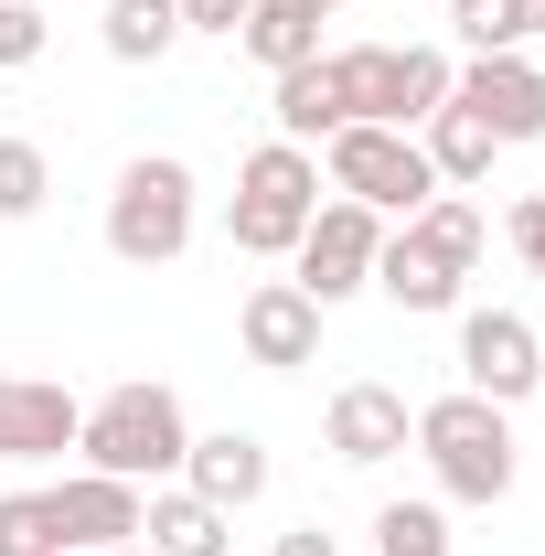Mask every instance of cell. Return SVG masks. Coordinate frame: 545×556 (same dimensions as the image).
<instances>
[{
    "mask_svg": "<svg viewBox=\"0 0 545 556\" xmlns=\"http://www.w3.org/2000/svg\"><path fill=\"white\" fill-rule=\"evenodd\" d=\"M481 204H460V193H428V204L375 247V289L396 300V311H449L460 300V278H471V257H481Z\"/></svg>",
    "mask_w": 545,
    "mask_h": 556,
    "instance_id": "cell-1",
    "label": "cell"
},
{
    "mask_svg": "<svg viewBox=\"0 0 545 556\" xmlns=\"http://www.w3.org/2000/svg\"><path fill=\"white\" fill-rule=\"evenodd\" d=\"M75 450H86V471H107V482H172L182 471V450H193V417L172 386H107L86 428H75Z\"/></svg>",
    "mask_w": 545,
    "mask_h": 556,
    "instance_id": "cell-2",
    "label": "cell"
},
{
    "mask_svg": "<svg viewBox=\"0 0 545 556\" xmlns=\"http://www.w3.org/2000/svg\"><path fill=\"white\" fill-rule=\"evenodd\" d=\"M417 450H428V471L449 503H503L514 492V428L492 396H439V407H417Z\"/></svg>",
    "mask_w": 545,
    "mask_h": 556,
    "instance_id": "cell-3",
    "label": "cell"
},
{
    "mask_svg": "<svg viewBox=\"0 0 545 556\" xmlns=\"http://www.w3.org/2000/svg\"><path fill=\"white\" fill-rule=\"evenodd\" d=\"M342 75V118H364V129H417L428 108H449V54L439 43H353L332 54Z\"/></svg>",
    "mask_w": 545,
    "mask_h": 556,
    "instance_id": "cell-4",
    "label": "cell"
},
{
    "mask_svg": "<svg viewBox=\"0 0 545 556\" xmlns=\"http://www.w3.org/2000/svg\"><path fill=\"white\" fill-rule=\"evenodd\" d=\"M182 247H193V172L172 150H139L129 172H118V193H107V257L172 268Z\"/></svg>",
    "mask_w": 545,
    "mask_h": 556,
    "instance_id": "cell-5",
    "label": "cell"
},
{
    "mask_svg": "<svg viewBox=\"0 0 545 556\" xmlns=\"http://www.w3.org/2000/svg\"><path fill=\"white\" fill-rule=\"evenodd\" d=\"M310 214H321V161L300 139L246 150V172H236V257H289L310 236Z\"/></svg>",
    "mask_w": 545,
    "mask_h": 556,
    "instance_id": "cell-6",
    "label": "cell"
},
{
    "mask_svg": "<svg viewBox=\"0 0 545 556\" xmlns=\"http://www.w3.org/2000/svg\"><path fill=\"white\" fill-rule=\"evenodd\" d=\"M332 150V193L364 214H417L428 193H439V172H428V150H417V129H332L321 139Z\"/></svg>",
    "mask_w": 545,
    "mask_h": 556,
    "instance_id": "cell-7",
    "label": "cell"
},
{
    "mask_svg": "<svg viewBox=\"0 0 545 556\" xmlns=\"http://www.w3.org/2000/svg\"><path fill=\"white\" fill-rule=\"evenodd\" d=\"M375 247H385V214H364V204H342V193H332L289 257H300V289L332 311V300H353V289H375Z\"/></svg>",
    "mask_w": 545,
    "mask_h": 556,
    "instance_id": "cell-8",
    "label": "cell"
},
{
    "mask_svg": "<svg viewBox=\"0 0 545 556\" xmlns=\"http://www.w3.org/2000/svg\"><path fill=\"white\" fill-rule=\"evenodd\" d=\"M460 386L492 396V407H514V396H535L545 386V343L524 311H471L460 321Z\"/></svg>",
    "mask_w": 545,
    "mask_h": 556,
    "instance_id": "cell-9",
    "label": "cell"
},
{
    "mask_svg": "<svg viewBox=\"0 0 545 556\" xmlns=\"http://www.w3.org/2000/svg\"><path fill=\"white\" fill-rule=\"evenodd\" d=\"M236 343H246V364H268V375L321 364V300H310L300 278H257L246 311H236Z\"/></svg>",
    "mask_w": 545,
    "mask_h": 556,
    "instance_id": "cell-10",
    "label": "cell"
},
{
    "mask_svg": "<svg viewBox=\"0 0 545 556\" xmlns=\"http://www.w3.org/2000/svg\"><path fill=\"white\" fill-rule=\"evenodd\" d=\"M449 108H471L492 139H545V75L524 54H471L449 75Z\"/></svg>",
    "mask_w": 545,
    "mask_h": 556,
    "instance_id": "cell-11",
    "label": "cell"
},
{
    "mask_svg": "<svg viewBox=\"0 0 545 556\" xmlns=\"http://www.w3.org/2000/svg\"><path fill=\"white\" fill-rule=\"evenodd\" d=\"M139 503H150V492H139V482H107V471H75V482H54V492H43V514H54V546H86V556H97V546H129V535H139Z\"/></svg>",
    "mask_w": 545,
    "mask_h": 556,
    "instance_id": "cell-12",
    "label": "cell"
},
{
    "mask_svg": "<svg viewBox=\"0 0 545 556\" xmlns=\"http://www.w3.org/2000/svg\"><path fill=\"white\" fill-rule=\"evenodd\" d=\"M321 439H332L342 471H375V460H396V450L417 439V407L396 396V386H342L332 417H321Z\"/></svg>",
    "mask_w": 545,
    "mask_h": 556,
    "instance_id": "cell-13",
    "label": "cell"
},
{
    "mask_svg": "<svg viewBox=\"0 0 545 556\" xmlns=\"http://www.w3.org/2000/svg\"><path fill=\"white\" fill-rule=\"evenodd\" d=\"M86 407H75L65 386H43V375H0V460H65Z\"/></svg>",
    "mask_w": 545,
    "mask_h": 556,
    "instance_id": "cell-14",
    "label": "cell"
},
{
    "mask_svg": "<svg viewBox=\"0 0 545 556\" xmlns=\"http://www.w3.org/2000/svg\"><path fill=\"white\" fill-rule=\"evenodd\" d=\"M182 492H204L214 514H246V503L268 492V450H257L246 428H214V439L182 450Z\"/></svg>",
    "mask_w": 545,
    "mask_h": 556,
    "instance_id": "cell-15",
    "label": "cell"
},
{
    "mask_svg": "<svg viewBox=\"0 0 545 556\" xmlns=\"http://www.w3.org/2000/svg\"><path fill=\"white\" fill-rule=\"evenodd\" d=\"M139 546L150 556H236V514H214L204 492H150L139 503Z\"/></svg>",
    "mask_w": 545,
    "mask_h": 556,
    "instance_id": "cell-16",
    "label": "cell"
},
{
    "mask_svg": "<svg viewBox=\"0 0 545 556\" xmlns=\"http://www.w3.org/2000/svg\"><path fill=\"white\" fill-rule=\"evenodd\" d=\"M417 150H428V172H439V193H449V182H492V150H503V139L481 129L471 108H428V118H417Z\"/></svg>",
    "mask_w": 545,
    "mask_h": 556,
    "instance_id": "cell-17",
    "label": "cell"
},
{
    "mask_svg": "<svg viewBox=\"0 0 545 556\" xmlns=\"http://www.w3.org/2000/svg\"><path fill=\"white\" fill-rule=\"evenodd\" d=\"M332 129H353L342 118V75H332V54H310V65H289L278 75V139H332Z\"/></svg>",
    "mask_w": 545,
    "mask_h": 556,
    "instance_id": "cell-18",
    "label": "cell"
},
{
    "mask_svg": "<svg viewBox=\"0 0 545 556\" xmlns=\"http://www.w3.org/2000/svg\"><path fill=\"white\" fill-rule=\"evenodd\" d=\"M236 43H246V54H257L268 75H289V65H310V54H321V22H310L300 0H246Z\"/></svg>",
    "mask_w": 545,
    "mask_h": 556,
    "instance_id": "cell-19",
    "label": "cell"
},
{
    "mask_svg": "<svg viewBox=\"0 0 545 556\" xmlns=\"http://www.w3.org/2000/svg\"><path fill=\"white\" fill-rule=\"evenodd\" d=\"M182 43V0H107V54L118 65H161Z\"/></svg>",
    "mask_w": 545,
    "mask_h": 556,
    "instance_id": "cell-20",
    "label": "cell"
},
{
    "mask_svg": "<svg viewBox=\"0 0 545 556\" xmlns=\"http://www.w3.org/2000/svg\"><path fill=\"white\" fill-rule=\"evenodd\" d=\"M54 193V161H43V139H0V225H33Z\"/></svg>",
    "mask_w": 545,
    "mask_h": 556,
    "instance_id": "cell-21",
    "label": "cell"
},
{
    "mask_svg": "<svg viewBox=\"0 0 545 556\" xmlns=\"http://www.w3.org/2000/svg\"><path fill=\"white\" fill-rule=\"evenodd\" d=\"M375 556H449V514L439 503H385L375 514Z\"/></svg>",
    "mask_w": 545,
    "mask_h": 556,
    "instance_id": "cell-22",
    "label": "cell"
},
{
    "mask_svg": "<svg viewBox=\"0 0 545 556\" xmlns=\"http://www.w3.org/2000/svg\"><path fill=\"white\" fill-rule=\"evenodd\" d=\"M449 33H460V54H524V11L514 0H449Z\"/></svg>",
    "mask_w": 545,
    "mask_h": 556,
    "instance_id": "cell-23",
    "label": "cell"
},
{
    "mask_svg": "<svg viewBox=\"0 0 545 556\" xmlns=\"http://www.w3.org/2000/svg\"><path fill=\"white\" fill-rule=\"evenodd\" d=\"M0 556H65V546H54L43 492H0Z\"/></svg>",
    "mask_w": 545,
    "mask_h": 556,
    "instance_id": "cell-24",
    "label": "cell"
},
{
    "mask_svg": "<svg viewBox=\"0 0 545 556\" xmlns=\"http://www.w3.org/2000/svg\"><path fill=\"white\" fill-rule=\"evenodd\" d=\"M43 43H54V22H43L33 0H0V75H22Z\"/></svg>",
    "mask_w": 545,
    "mask_h": 556,
    "instance_id": "cell-25",
    "label": "cell"
},
{
    "mask_svg": "<svg viewBox=\"0 0 545 556\" xmlns=\"http://www.w3.org/2000/svg\"><path fill=\"white\" fill-rule=\"evenodd\" d=\"M503 236H514V257H524V268L545 278V193H524V204H514V225H503Z\"/></svg>",
    "mask_w": 545,
    "mask_h": 556,
    "instance_id": "cell-26",
    "label": "cell"
},
{
    "mask_svg": "<svg viewBox=\"0 0 545 556\" xmlns=\"http://www.w3.org/2000/svg\"><path fill=\"white\" fill-rule=\"evenodd\" d=\"M236 22H246V0H182V33H225L236 43Z\"/></svg>",
    "mask_w": 545,
    "mask_h": 556,
    "instance_id": "cell-27",
    "label": "cell"
},
{
    "mask_svg": "<svg viewBox=\"0 0 545 556\" xmlns=\"http://www.w3.org/2000/svg\"><path fill=\"white\" fill-rule=\"evenodd\" d=\"M278 556H342V546L321 535V525H300V535H278Z\"/></svg>",
    "mask_w": 545,
    "mask_h": 556,
    "instance_id": "cell-28",
    "label": "cell"
},
{
    "mask_svg": "<svg viewBox=\"0 0 545 556\" xmlns=\"http://www.w3.org/2000/svg\"><path fill=\"white\" fill-rule=\"evenodd\" d=\"M514 11H524V33H545V0H514Z\"/></svg>",
    "mask_w": 545,
    "mask_h": 556,
    "instance_id": "cell-29",
    "label": "cell"
},
{
    "mask_svg": "<svg viewBox=\"0 0 545 556\" xmlns=\"http://www.w3.org/2000/svg\"><path fill=\"white\" fill-rule=\"evenodd\" d=\"M97 556H150V546H139V535H129V546H97Z\"/></svg>",
    "mask_w": 545,
    "mask_h": 556,
    "instance_id": "cell-30",
    "label": "cell"
},
{
    "mask_svg": "<svg viewBox=\"0 0 545 556\" xmlns=\"http://www.w3.org/2000/svg\"><path fill=\"white\" fill-rule=\"evenodd\" d=\"M300 11H310V22H321V11H342V0H300Z\"/></svg>",
    "mask_w": 545,
    "mask_h": 556,
    "instance_id": "cell-31",
    "label": "cell"
}]
</instances>
